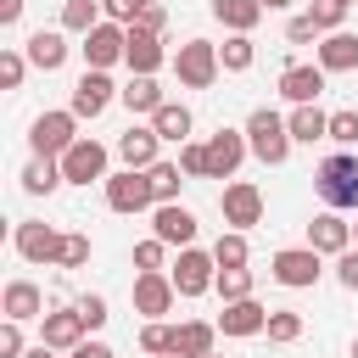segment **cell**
Wrapping results in <instances>:
<instances>
[{
    "instance_id": "cell-1",
    "label": "cell",
    "mask_w": 358,
    "mask_h": 358,
    "mask_svg": "<svg viewBox=\"0 0 358 358\" xmlns=\"http://www.w3.org/2000/svg\"><path fill=\"white\" fill-rule=\"evenodd\" d=\"M313 190H319V201H324L330 213H352V207H358V151L324 157L319 173H313Z\"/></svg>"
},
{
    "instance_id": "cell-2",
    "label": "cell",
    "mask_w": 358,
    "mask_h": 358,
    "mask_svg": "<svg viewBox=\"0 0 358 358\" xmlns=\"http://www.w3.org/2000/svg\"><path fill=\"white\" fill-rule=\"evenodd\" d=\"M246 145H252L257 162L280 168V162L291 157V129H285V117H280L274 106H257V112L246 117Z\"/></svg>"
},
{
    "instance_id": "cell-3",
    "label": "cell",
    "mask_w": 358,
    "mask_h": 358,
    "mask_svg": "<svg viewBox=\"0 0 358 358\" xmlns=\"http://www.w3.org/2000/svg\"><path fill=\"white\" fill-rule=\"evenodd\" d=\"M73 129H78V117H73V112H39V117H34V129H28L34 157H56V162H62V157L78 145V134H73Z\"/></svg>"
},
{
    "instance_id": "cell-4",
    "label": "cell",
    "mask_w": 358,
    "mask_h": 358,
    "mask_svg": "<svg viewBox=\"0 0 358 358\" xmlns=\"http://www.w3.org/2000/svg\"><path fill=\"white\" fill-rule=\"evenodd\" d=\"M218 45L213 39H185L179 45V56H173V73H179V84L185 90H207L213 78H218Z\"/></svg>"
},
{
    "instance_id": "cell-5",
    "label": "cell",
    "mask_w": 358,
    "mask_h": 358,
    "mask_svg": "<svg viewBox=\"0 0 358 358\" xmlns=\"http://www.w3.org/2000/svg\"><path fill=\"white\" fill-rule=\"evenodd\" d=\"M168 280H173V291H179V296H207V291H213V280H218V263H213V252L185 246V252H179V263L168 268Z\"/></svg>"
},
{
    "instance_id": "cell-6",
    "label": "cell",
    "mask_w": 358,
    "mask_h": 358,
    "mask_svg": "<svg viewBox=\"0 0 358 358\" xmlns=\"http://www.w3.org/2000/svg\"><path fill=\"white\" fill-rule=\"evenodd\" d=\"M268 274H274L280 285H291V291H308V285H319L324 263H319V252H313V246H285V252H274Z\"/></svg>"
},
{
    "instance_id": "cell-7",
    "label": "cell",
    "mask_w": 358,
    "mask_h": 358,
    "mask_svg": "<svg viewBox=\"0 0 358 358\" xmlns=\"http://www.w3.org/2000/svg\"><path fill=\"white\" fill-rule=\"evenodd\" d=\"M129 56V28L123 22H101L95 34H84V62L95 67V73H106L112 62H123Z\"/></svg>"
},
{
    "instance_id": "cell-8",
    "label": "cell",
    "mask_w": 358,
    "mask_h": 358,
    "mask_svg": "<svg viewBox=\"0 0 358 358\" xmlns=\"http://www.w3.org/2000/svg\"><path fill=\"white\" fill-rule=\"evenodd\" d=\"M151 201H157V196H151V179H145V173L123 168V173L106 179V207H112V213H145Z\"/></svg>"
},
{
    "instance_id": "cell-9",
    "label": "cell",
    "mask_w": 358,
    "mask_h": 358,
    "mask_svg": "<svg viewBox=\"0 0 358 358\" xmlns=\"http://www.w3.org/2000/svg\"><path fill=\"white\" fill-rule=\"evenodd\" d=\"M218 207H224V224H235V229L246 235V229L263 218V190H257V185H246V179H235V185H224Z\"/></svg>"
},
{
    "instance_id": "cell-10",
    "label": "cell",
    "mask_w": 358,
    "mask_h": 358,
    "mask_svg": "<svg viewBox=\"0 0 358 358\" xmlns=\"http://www.w3.org/2000/svg\"><path fill=\"white\" fill-rule=\"evenodd\" d=\"M112 95H123V90H112V78L106 73H95V67H84V78L73 84V117H101L106 106H112Z\"/></svg>"
},
{
    "instance_id": "cell-11",
    "label": "cell",
    "mask_w": 358,
    "mask_h": 358,
    "mask_svg": "<svg viewBox=\"0 0 358 358\" xmlns=\"http://www.w3.org/2000/svg\"><path fill=\"white\" fill-rule=\"evenodd\" d=\"M246 134H235V129H218L213 140H207V179H235V168L246 162Z\"/></svg>"
},
{
    "instance_id": "cell-12",
    "label": "cell",
    "mask_w": 358,
    "mask_h": 358,
    "mask_svg": "<svg viewBox=\"0 0 358 358\" xmlns=\"http://www.w3.org/2000/svg\"><path fill=\"white\" fill-rule=\"evenodd\" d=\"M62 179H73V185L112 179V173H106V145H101V140H78V145L62 157Z\"/></svg>"
},
{
    "instance_id": "cell-13",
    "label": "cell",
    "mask_w": 358,
    "mask_h": 358,
    "mask_svg": "<svg viewBox=\"0 0 358 358\" xmlns=\"http://www.w3.org/2000/svg\"><path fill=\"white\" fill-rule=\"evenodd\" d=\"M151 235L162 241V246H196V213L190 207H179V201H168V207H157V218H151Z\"/></svg>"
},
{
    "instance_id": "cell-14",
    "label": "cell",
    "mask_w": 358,
    "mask_h": 358,
    "mask_svg": "<svg viewBox=\"0 0 358 358\" xmlns=\"http://www.w3.org/2000/svg\"><path fill=\"white\" fill-rule=\"evenodd\" d=\"M84 319H78V308H62V313H45L39 319V341L50 347V352H73V347H84Z\"/></svg>"
},
{
    "instance_id": "cell-15",
    "label": "cell",
    "mask_w": 358,
    "mask_h": 358,
    "mask_svg": "<svg viewBox=\"0 0 358 358\" xmlns=\"http://www.w3.org/2000/svg\"><path fill=\"white\" fill-rule=\"evenodd\" d=\"M308 246L319 257H341V252H352V224H341V213H319L308 224Z\"/></svg>"
},
{
    "instance_id": "cell-16",
    "label": "cell",
    "mask_w": 358,
    "mask_h": 358,
    "mask_svg": "<svg viewBox=\"0 0 358 358\" xmlns=\"http://www.w3.org/2000/svg\"><path fill=\"white\" fill-rule=\"evenodd\" d=\"M17 252H22L28 263H56V257H62V235H56L50 224H39V218H22V224H17Z\"/></svg>"
},
{
    "instance_id": "cell-17",
    "label": "cell",
    "mask_w": 358,
    "mask_h": 358,
    "mask_svg": "<svg viewBox=\"0 0 358 358\" xmlns=\"http://www.w3.org/2000/svg\"><path fill=\"white\" fill-rule=\"evenodd\" d=\"M319 90H324V67L296 62V67L280 73V95H285L291 106H319Z\"/></svg>"
},
{
    "instance_id": "cell-18",
    "label": "cell",
    "mask_w": 358,
    "mask_h": 358,
    "mask_svg": "<svg viewBox=\"0 0 358 358\" xmlns=\"http://www.w3.org/2000/svg\"><path fill=\"white\" fill-rule=\"evenodd\" d=\"M218 330L224 336H263L268 330V308L263 302H224V313H218Z\"/></svg>"
},
{
    "instance_id": "cell-19",
    "label": "cell",
    "mask_w": 358,
    "mask_h": 358,
    "mask_svg": "<svg viewBox=\"0 0 358 358\" xmlns=\"http://www.w3.org/2000/svg\"><path fill=\"white\" fill-rule=\"evenodd\" d=\"M157 129H129V134H117V157H123V168H134V173H145V168H157L162 157H157Z\"/></svg>"
},
{
    "instance_id": "cell-20",
    "label": "cell",
    "mask_w": 358,
    "mask_h": 358,
    "mask_svg": "<svg viewBox=\"0 0 358 358\" xmlns=\"http://www.w3.org/2000/svg\"><path fill=\"white\" fill-rule=\"evenodd\" d=\"M0 313L17 319V324H22V319H45V291H39L34 280H11L6 296H0Z\"/></svg>"
},
{
    "instance_id": "cell-21",
    "label": "cell",
    "mask_w": 358,
    "mask_h": 358,
    "mask_svg": "<svg viewBox=\"0 0 358 358\" xmlns=\"http://www.w3.org/2000/svg\"><path fill=\"white\" fill-rule=\"evenodd\" d=\"M129 73L134 78H151L162 67V34H145V28H129Z\"/></svg>"
},
{
    "instance_id": "cell-22",
    "label": "cell",
    "mask_w": 358,
    "mask_h": 358,
    "mask_svg": "<svg viewBox=\"0 0 358 358\" xmlns=\"http://www.w3.org/2000/svg\"><path fill=\"white\" fill-rule=\"evenodd\" d=\"M173 296H179V291H173V280H168V274H134V308H140V313H151V319H157V313H168V308H173Z\"/></svg>"
},
{
    "instance_id": "cell-23",
    "label": "cell",
    "mask_w": 358,
    "mask_h": 358,
    "mask_svg": "<svg viewBox=\"0 0 358 358\" xmlns=\"http://www.w3.org/2000/svg\"><path fill=\"white\" fill-rule=\"evenodd\" d=\"M39 73H56L62 62H67V39L56 34V28H39V34H28V50H22Z\"/></svg>"
},
{
    "instance_id": "cell-24",
    "label": "cell",
    "mask_w": 358,
    "mask_h": 358,
    "mask_svg": "<svg viewBox=\"0 0 358 358\" xmlns=\"http://www.w3.org/2000/svg\"><path fill=\"white\" fill-rule=\"evenodd\" d=\"M319 67L324 73H352L358 67V34H324V45H319Z\"/></svg>"
},
{
    "instance_id": "cell-25",
    "label": "cell",
    "mask_w": 358,
    "mask_h": 358,
    "mask_svg": "<svg viewBox=\"0 0 358 358\" xmlns=\"http://www.w3.org/2000/svg\"><path fill=\"white\" fill-rule=\"evenodd\" d=\"M213 341H218V324H201V319L173 330V352L179 358H213Z\"/></svg>"
},
{
    "instance_id": "cell-26",
    "label": "cell",
    "mask_w": 358,
    "mask_h": 358,
    "mask_svg": "<svg viewBox=\"0 0 358 358\" xmlns=\"http://www.w3.org/2000/svg\"><path fill=\"white\" fill-rule=\"evenodd\" d=\"M285 129H291V140H302V145H313V140H330V112H319V106H291Z\"/></svg>"
},
{
    "instance_id": "cell-27",
    "label": "cell",
    "mask_w": 358,
    "mask_h": 358,
    "mask_svg": "<svg viewBox=\"0 0 358 358\" xmlns=\"http://www.w3.org/2000/svg\"><path fill=\"white\" fill-rule=\"evenodd\" d=\"M213 17H218L229 34H252L257 17H263V0H213Z\"/></svg>"
},
{
    "instance_id": "cell-28",
    "label": "cell",
    "mask_w": 358,
    "mask_h": 358,
    "mask_svg": "<svg viewBox=\"0 0 358 358\" xmlns=\"http://www.w3.org/2000/svg\"><path fill=\"white\" fill-rule=\"evenodd\" d=\"M151 129H157V140H190V106H179V101H162L157 112H151Z\"/></svg>"
},
{
    "instance_id": "cell-29",
    "label": "cell",
    "mask_w": 358,
    "mask_h": 358,
    "mask_svg": "<svg viewBox=\"0 0 358 358\" xmlns=\"http://www.w3.org/2000/svg\"><path fill=\"white\" fill-rule=\"evenodd\" d=\"M62 185V162L56 157H28V168H22V190L28 196H50Z\"/></svg>"
},
{
    "instance_id": "cell-30",
    "label": "cell",
    "mask_w": 358,
    "mask_h": 358,
    "mask_svg": "<svg viewBox=\"0 0 358 358\" xmlns=\"http://www.w3.org/2000/svg\"><path fill=\"white\" fill-rule=\"evenodd\" d=\"M117 101H123L129 112H145V117H151V112L162 106V90H157V78H129Z\"/></svg>"
},
{
    "instance_id": "cell-31",
    "label": "cell",
    "mask_w": 358,
    "mask_h": 358,
    "mask_svg": "<svg viewBox=\"0 0 358 358\" xmlns=\"http://www.w3.org/2000/svg\"><path fill=\"white\" fill-rule=\"evenodd\" d=\"M185 168L179 162H157V168H145V179H151V196H157V207H168V201H179V179Z\"/></svg>"
},
{
    "instance_id": "cell-32",
    "label": "cell",
    "mask_w": 358,
    "mask_h": 358,
    "mask_svg": "<svg viewBox=\"0 0 358 358\" xmlns=\"http://www.w3.org/2000/svg\"><path fill=\"white\" fill-rule=\"evenodd\" d=\"M246 257H252V246H246L241 229H229V235L213 241V263H218V268H246Z\"/></svg>"
},
{
    "instance_id": "cell-33",
    "label": "cell",
    "mask_w": 358,
    "mask_h": 358,
    "mask_svg": "<svg viewBox=\"0 0 358 358\" xmlns=\"http://www.w3.org/2000/svg\"><path fill=\"white\" fill-rule=\"evenodd\" d=\"M62 28L67 34H95L101 28V6L95 0H67L62 6Z\"/></svg>"
},
{
    "instance_id": "cell-34",
    "label": "cell",
    "mask_w": 358,
    "mask_h": 358,
    "mask_svg": "<svg viewBox=\"0 0 358 358\" xmlns=\"http://www.w3.org/2000/svg\"><path fill=\"white\" fill-rule=\"evenodd\" d=\"M252 56H257V50H252V34H229V39L218 45L224 73H246V67H252Z\"/></svg>"
},
{
    "instance_id": "cell-35",
    "label": "cell",
    "mask_w": 358,
    "mask_h": 358,
    "mask_svg": "<svg viewBox=\"0 0 358 358\" xmlns=\"http://www.w3.org/2000/svg\"><path fill=\"white\" fill-rule=\"evenodd\" d=\"M213 291H218L224 302H246V296H252V268H218Z\"/></svg>"
},
{
    "instance_id": "cell-36",
    "label": "cell",
    "mask_w": 358,
    "mask_h": 358,
    "mask_svg": "<svg viewBox=\"0 0 358 358\" xmlns=\"http://www.w3.org/2000/svg\"><path fill=\"white\" fill-rule=\"evenodd\" d=\"M296 336H302V313H291V308H274V313H268V341L291 347Z\"/></svg>"
},
{
    "instance_id": "cell-37",
    "label": "cell",
    "mask_w": 358,
    "mask_h": 358,
    "mask_svg": "<svg viewBox=\"0 0 358 358\" xmlns=\"http://www.w3.org/2000/svg\"><path fill=\"white\" fill-rule=\"evenodd\" d=\"M34 62L22 56V50H0V90H22V73H28Z\"/></svg>"
},
{
    "instance_id": "cell-38",
    "label": "cell",
    "mask_w": 358,
    "mask_h": 358,
    "mask_svg": "<svg viewBox=\"0 0 358 358\" xmlns=\"http://www.w3.org/2000/svg\"><path fill=\"white\" fill-rule=\"evenodd\" d=\"M308 17L319 22V34H341V17H347V6H341V0H313V6H308Z\"/></svg>"
},
{
    "instance_id": "cell-39",
    "label": "cell",
    "mask_w": 358,
    "mask_h": 358,
    "mask_svg": "<svg viewBox=\"0 0 358 358\" xmlns=\"http://www.w3.org/2000/svg\"><path fill=\"white\" fill-rule=\"evenodd\" d=\"M162 257H168V246H162L157 235L134 246V268H140V274H162Z\"/></svg>"
},
{
    "instance_id": "cell-40",
    "label": "cell",
    "mask_w": 358,
    "mask_h": 358,
    "mask_svg": "<svg viewBox=\"0 0 358 358\" xmlns=\"http://www.w3.org/2000/svg\"><path fill=\"white\" fill-rule=\"evenodd\" d=\"M179 168H185V179H207V145L185 140V145H179Z\"/></svg>"
},
{
    "instance_id": "cell-41",
    "label": "cell",
    "mask_w": 358,
    "mask_h": 358,
    "mask_svg": "<svg viewBox=\"0 0 358 358\" xmlns=\"http://www.w3.org/2000/svg\"><path fill=\"white\" fill-rule=\"evenodd\" d=\"M101 11H106V22L134 28V22H140V11H145V0H101Z\"/></svg>"
},
{
    "instance_id": "cell-42",
    "label": "cell",
    "mask_w": 358,
    "mask_h": 358,
    "mask_svg": "<svg viewBox=\"0 0 358 358\" xmlns=\"http://www.w3.org/2000/svg\"><path fill=\"white\" fill-rule=\"evenodd\" d=\"M62 268H78V263H90V235H62V257H56Z\"/></svg>"
},
{
    "instance_id": "cell-43",
    "label": "cell",
    "mask_w": 358,
    "mask_h": 358,
    "mask_svg": "<svg viewBox=\"0 0 358 358\" xmlns=\"http://www.w3.org/2000/svg\"><path fill=\"white\" fill-rule=\"evenodd\" d=\"M73 308H78V319H84V324H90V330H101V324H106V319H112V313H106V296H95V291H90V296H78V302H73Z\"/></svg>"
},
{
    "instance_id": "cell-44",
    "label": "cell",
    "mask_w": 358,
    "mask_h": 358,
    "mask_svg": "<svg viewBox=\"0 0 358 358\" xmlns=\"http://www.w3.org/2000/svg\"><path fill=\"white\" fill-rule=\"evenodd\" d=\"M140 347H145V352H173V324H157V319H151V324L140 330Z\"/></svg>"
},
{
    "instance_id": "cell-45",
    "label": "cell",
    "mask_w": 358,
    "mask_h": 358,
    "mask_svg": "<svg viewBox=\"0 0 358 358\" xmlns=\"http://www.w3.org/2000/svg\"><path fill=\"white\" fill-rule=\"evenodd\" d=\"M330 140L336 145H358V112H330Z\"/></svg>"
},
{
    "instance_id": "cell-46",
    "label": "cell",
    "mask_w": 358,
    "mask_h": 358,
    "mask_svg": "<svg viewBox=\"0 0 358 358\" xmlns=\"http://www.w3.org/2000/svg\"><path fill=\"white\" fill-rule=\"evenodd\" d=\"M22 352H28V347H22V324L6 319V324H0V358H22Z\"/></svg>"
},
{
    "instance_id": "cell-47",
    "label": "cell",
    "mask_w": 358,
    "mask_h": 358,
    "mask_svg": "<svg viewBox=\"0 0 358 358\" xmlns=\"http://www.w3.org/2000/svg\"><path fill=\"white\" fill-rule=\"evenodd\" d=\"M336 280H341V285H347V291H358V246H352V252H341V257H336Z\"/></svg>"
},
{
    "instance_id": "cell-48",
    "label": "cell",
    "mask_w": 358,
    "mask_h": 358,
    "mask_svg": "<svg viewBox=\"0 0 358 358\" xmlns=\"http://www.w3.org/2000/svg\"><path fill=\"white\" fill-rule=\"evenodd\" d=\"M134 28H145V34H162V28H168V11L145 0V11H140V22H134Z\"/></svg>"
},
{
    "instance_id": "cell-49",
    "label": "cell",
    "mask_w": 358,
    "mask_h": 358,
    "mask_svg": "<svg viewBox=\"0 0 358 358\" xmlns=\"http://www.w3.org/2000/svg\"><path fill=\"white\" fill-rule=\"evenodd\" d=\"M313 34H319V22H313V17H291V28H285V39H291V45H308Z\"/></svg>"
},
{
    "instance_id": "cell-50",
    "label": "cell",
    "mask_w": 358,
    "mask_h": 358,
    "mask_svg": "<svg viewBox=\"0 0 358 358\" xmlns=\"http://www.w3.org/2000/svg\"><path fill=\"white\" fill-rule=\"evenodd\" d=\"M67 358H112V347H106V341H84V347H73Z\"/></svg>"
},
{
    "instance_id": "cell-51",
    "label": "cell",
    "mask_w": 358,
    "mask_h": 358,
    "mask_svg": "<svg viewBox=\"0 0 358 358\" xmlns=\"http://www.w3.org/2000/svg\"><path fill=\"white\" fill-rule=\"evenodd\" d=\"M17 17H22V0H0V22H6V28H11V22H17Z\"/></svg>"
},
{
    "instance_id": "cell-52",
    "label": "cell",
    "mask_w": 358,
    "mask_h": 358,
    "mask_svg": "<svg viewBox=\"0 0 358 358\" xmlns=\"http://www.w3.org/2000/svg\"><path fill=\"white\" fill-rule=\"evenodd\" d=\"M22 358H56V352H50V347H45V341H39V347H28V352H22Z\"/></svg>"
},
{
    "instance_id": "cell-53",
    "label": "cell",
    "mask_w": 358,
    "mask_h": 358,
    "mask_svg": "<svg viewBox=\"0 0 358 358\" xmlns=\"http://www.w3.org/2000/svg\"><path fill=\"white\" fill-rule=\"evenodd\" d=\"M280 6H291V0H263V11H280Z\"/></svg>"
},
{
    "instance_id": "cell-54",
    "label": "cell",
    "mask_w": 358,
    "mask_h": 358,
    "mask_svg": "<svg viewBox=\"0 0 358 358\" xmlns=\"http://www.w3.org/2000/svg\"><path fill=\"white\" fill-rule=\"evenodd\" d=\"M352 358H358V336H352Z\"/></svg>"
},
{
    "instance_id": "cell-55",
    "label": "cell",
    "mask_w": 358,
    "mask_h": 358,
    "mask_svg": "<svg viewBox=\"0 0 358 358\" xmlns=\"http://www.w3.org/2000/svg\"><path fill=\"white\" fill-rule=\"evenodd\" d=\"M162 358H179V352H162Z\"/></svg>"
},
{
    "instance_id": "cell-56",
    "label": "cell",
    "mask_w": 358,
    "mask_h": 358,
    "mask_svg": "<svg viewBox=\"0 0 358 358\" xmlns=\"http://www.w3.org/2000/svg\"><path fill=\"white\" fill-rule=\"evenodd\" d=\"M352 235H358V224H352Z\"/></svg>"
},
{
    "instance_id": "cell-57",
    "label": "cell",
    "mask_w": 358,
    "mask_h": 358,
    "mask_svg": "<svg viewBox=\"0 0 358 358\" xmlns=\"http://www.w3.org/2000/svg\"><path fill=\"white\" fill-rule=\"evenodd\" d=\"M341 6H352V0H341Z\"/></svg>"
},
{
    "instance_id": "cell-58",
    "label": "cell",
    "mask_w": 358,
    "mask_h": 358,
    "mask_svg": "<svg viewBox=\"0 0 358 358\" xmlns=\"http://www.w3.org/2000/svg\"><path fill=\"white\" fill-rule=\"evenodd\" d=\"M213 358H218V352H213Z\"/></svg>"
}]
</instances>
